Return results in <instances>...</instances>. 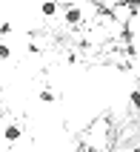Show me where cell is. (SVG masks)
Here are the masks:
<instances>
[{
	"mask_svg": "<svg viewBox=\"0 0 140 152\" xmlns=\"http://www.w3.org/2000/svg\"><path fill=\"white\" fill-rule=\"evenodd\" d=\"M3 138H6L9 144H15L17 138H20V126H15V124H9V126H6V132H3Z\"/></svg>",
	"mask_w": 140,
	"mask_h": 152,
	"instance_id": "obj_1",
	"label": "cell"
},
{
	"mask_svg": "<svg viewBox=\"0 0 140 152\" xmlns=\"http://www.w3.org/2000/svg\"><path fill=\"white\" fill-rule=\"evenodd\" d=\"M80 17H83V15H80V9H74V6L66 9V23H80Z\"/></svg>",
	"mask_w": 140,
	"mask_h": 152,
	"instance_id": "obj_2",
	"label": "cell"
},
{
	"mask_svg": "<svg viewBox=\"0 0 140 152\" xmlns=\"http://www.w3.org/2000/svg\"><path fill=\"white\" fill-rule=\"evenodd\" d=\"M40 12H43V17H52L54 12H57V6H54V3H43V6H40Z\"/></svg>",
	"mask_w": 140,
	"mask_h": 152,
	"instance_id": "obj_3",
	"label": "cell"
},
{
	"mask_svg": "<svg viewBox=\"0 0 140 152\" xmlns=\"http://www.w3.org/2000/svg\"><path fill=\"white\" fill-rule=\"evenodd\" d=\"M129 101H132V106H134V109L140 112V89H134V92L129 95Z\"/></svg>",
	"mask_w": 140,
	"mask_h": 152,
	"instance_id": "obj_4",
	"label": "cell"
},
{
	"mask_svg": "<svg viewBox=\"0 0 140 152\" xmlns=\"http://www.w3.org/2000/svg\"><path fill=\"white\" fill-rule=\"evenodd\" d=\"M40 101H43V103H52V101H54V92H49V89H43V92H40Z\"/></svg>",
	"mask_w": 140,
	"mask_h": 152,
	"instance_id": "obj_5",
	"label": "cell"
},
{
	"mask_svg": "<svg viewBox=\"0 0 140 152\" xmlns=\"http://www.w3.org/2000/svg\"><path fill=\"white\" fill-rule=\"evenodd\" d=\"M9 55H12V49L9 46H0V60H9Z\"/></svg>",
	"mask_w": 140,
	"mask_h": 152,
	"instance_id": "obj_6",
	"label": "cell"
},
{
	"mask_svg": "<svg viewBox=\"0 0 140 152\" xmlns=\"http://www.w3.org/2000/svg\"><path fill=\"white\" fill-rule=\"evenodd\" d=\"M132 152H140V146H134V149H132Z\"/></svg>",
	"mask_w": 140,
	"mask_h": 152,
	"instance_id": "obj_7",
	"label": "cell"
}]
</instances>
